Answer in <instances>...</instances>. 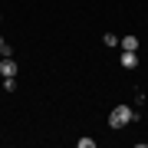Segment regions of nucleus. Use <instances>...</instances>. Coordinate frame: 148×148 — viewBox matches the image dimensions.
I'll return each instance as SVG.
<instances>
[{
	"label": "nucleus",
	"mask_w": 148,
	"mask_h": 148,
	"mask_svg": "<svg viewBox=\"0 0 148 148\" xmlns=\"http://www.w3.org/2000/svg\"><path fill=\"white\" fill-rule=\"evenodd\" d=\"M135 119H138V112L132 106H115V109L109 112V125L112 128H125L128 122H135Z\"/></svg>",
	"instance_id": "1"
},
{
	"label": "nucleus",
	"mask_w": 148,
	"mask_h": 148,
	"mask_svg": "<svg viewBox=\"0 0 148 148\" xmlns=\"http://www.w3.org/2000/svg\"><path fill=\"white\" fill-rule=\"evenodd\" d=\"M122 66H125V69H135L138 66V53H135V49H122Z\"/></svg>",
	"instance_id": "2"
},
{
	"label": "nucleus",
	"mask_w": 148,
	"mask_h": 148,
	"mask_svg": "<svg viewBox=\"0 0 148 148\" xmlns=\"http://www.w3.org/2000/svg\"><path fill=\"white\" fill-rule=\"evenodd\" d=\"M0 73H3V76H16V59H10V56H7L3 63H0Z\"/></svg>",
	"instance_id": "3"
},
{
	"label": "nucleus",
	"mask_w": 148,
	"mask_h": 148,
	"mask_svg": "<svg viewBox=\"0 0 148 148\" xmlns=\"http://www.w3.org/2000/svg\"><path fill=\"white\" fill-rule=\"evenodd\" d=\"M122 49H135V53H138V36L125 33V36H122Z\"/></svg>",
	"instance_id": "4"
},
{
	"label": "nucleus",
	"mask_w": 148,
	"mask_h": 148,
	"mask_svg": "<svg viewBox=\"0 0 148 148\" xmlns=\"http://www.w3.org/2000/svg\"><path fill=\"white\" fill-rule=\"evenodd\" d=\"M102 40H106V46H119V36H115V33H106Z\"/></svg>",
	"instance_id": "5"
},
{
	"label": "nucleus",
	"mask_w": 148,
	"mask_h": 148,
	"mask_svg": "<svg viewBox=\"0 0 148 148\" xmlns=\"http://www.w3.org/2000/svg\"><path fill=\"white\" fill-rule=\"evenodd\" d=\"M79 148H95V138H79Z\"/></svg>",
	"instance_id": "6"
},
{
	"label": "nucleus",
	"mask_w": 148,
	"mask_h": 148,
	"mask_svg": "<svg viewBox=\"0 0 148 148\" xmlns=\"http://www.w3.org/2000/svg\"><path fill=\"white\" fill-rule=\"evenodd\" d=\"M0 53H3V56H10V46H7V40H3V36H0Z\"/></svg>",
	"instance_id": "7"
},
{
	"label": "nucleus",
	"mask_w": 148,
	"mask_h": 148,
	"mask_svg": "<svg viewBox=\"0 0 148 148\" xmlns=\"http://www.w3.org/2000/svg\"><path fill=\"white\" fill-rule=\"evenodd\" d=\"M0 20H3V16H0Z\"/></svg>",
	"instance_id": "8"
}]
</instances>
